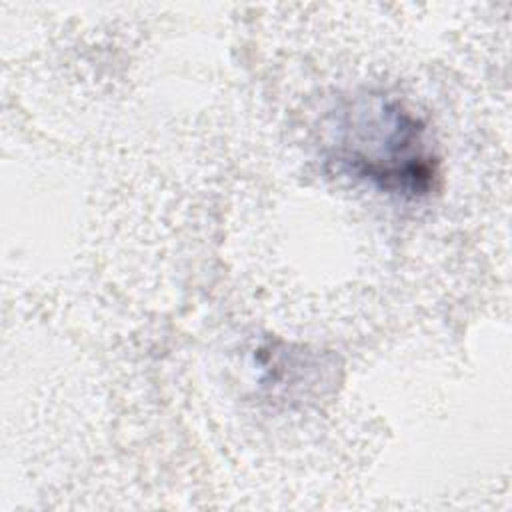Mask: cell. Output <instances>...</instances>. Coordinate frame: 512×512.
<instances>
[{
    "instance_id": "1",
    "label": "cell",
    "mask_w": 512,
    "mask_h": 512,
    "mask_svg": "<svg viewBox=\"0 0 512 512\" xmlns=\"http://www.w3.org/2000/svg\"><path fill=\"white\" fill-rule=\"evenodd\" d=\"M352 144H342L340 160L382 190L416 196L430 188L434 158L424 146L422 124L398 104H380L362 122Z\"/></svg>"
}]
</instances>
